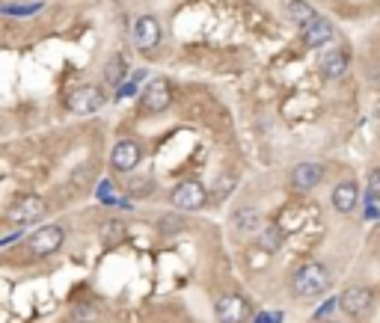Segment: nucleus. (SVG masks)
Segmentation results:
<instances>
[{
    "label": "nucleus",
    "mask_w": 380,
    "mask_h": 323,
    "mask_svg": "<svg viewBox=\"0 0 380 323\" xmlns=\"http://www.w3.org/2000/svg\"><path fill=\"white\" fill-rule=\"evenodd\" d=\"M330 288V270L324 267L321 261H306L297 267V273L292 276V294L294 297H303V299H312L324 294Z\"/></svg>",
    "instance_id": "nucleus-1"
},
{
    "label": "nucleus",
    "mask_w": 380,
    "mask_h": 323,
    "mask_svg": "<svg viewBox=\"0 0 380 323\" xmlns=\"http://www.w3.org/2000/svg\"><path fill=\"white\" fill-rule=\"evenodd\" d=\"M336 303H339V308L345 311V315H351L354 320H365V317H372L374 294L363 285H351V288H345V294L336 299Z\"/></svg>",
    "instance_id": "nucleus-2"
},
{
    "label": "nucleus",
    "mask_w": 380,
    "mask_h": 323,
    "mask_svg": "<svg viewBox=\"0 0 380 323\" xmlns=\"http://www.w3.org/2000/svg\"><path fill=\"white\" fill-rule=\"evenodd\" d=\"M104 101H107V95H104L102 86H77V89H72V92L65 95V107H69L72 113H77V116L95 113V110L104 107Z\"/></svg>",
    "instance_id": "nucleus-3"
},
{
    "label": "nucleus",
    "mask_w": 380,
    "mask_h": 323,
    "mask_svg": "<svg viewBox=\"0 0 380 323\" xmlns=\"http://www.w3.org/2000/svg\"><path fill=\"white\" fill-rule=\"evenodd\" d=\"M170 202L178 210H184V214H190V210H199V208L208 202V187L203 181H182L170 193Z\"/></svg>",
    "instance_id": "nucleus-4"
},
{
    "label": "nucleus",
    "mask_w": 380,
    "mask_h": 323,
    "mask_svg": "<svg viewBox=\"0 0 380 323\" xmlns=\"http://www.w3.org/2000/svg\"><path fill=\"white\" fill-rule=\"evenodd\" d=\"M63 243H65V229L63 226H42V229H36V235L27 238V247L36 258H48V255L57 252Z\"/></svg>",
    "instance_id": "nucleus-5"
},
{
    "label": "nucleus",
    "mask_w": 380,
    "mask_h": 323,
    "mask_svg": "<svg viewBox=\"0 0 380 323\" xmlns=\"http://www.w3.org/2000/svg\"><path fill=\"white\" fill-rule=\"evenodd\" d=\"M45 214H48L45 199L36 196V193H27V196H21L18 202H13V208H9V222H15V226H30V222H36Z\"/></svg>",
    "instance_id": "nucleus-6"
},
{
    "label": "nucleus",
    "mask_w": 380,
    "mask_h": 323,
    "mask_svg": "<svg viewBox=\"0 0 380 323\" xmlns=\"http://www.w3.org/2000/svg\"><path fill=\"white\" fill-rule=\"evenodd\" d=\"M173 104V89L166 81H152L146 89L140 92V110L143 113H164L166 107Z\"/></svg>",
    "instance_id": "nucleus-7"
},
{
    "label": "nucleus",
    "mask_w": 380,
    "mask_h": 323,
    "mask_svg": "<svg viewBox=\"0 0 380 323\" xmlns=\"http://www.w3.org/2000/svg\"><path fill=\"white\" fill-rule=\"evenodd\" d=\"M161 36H164V30H161V21L155 18V15H140L137 18V24H134V44H137L140 51H155L161 44Z\"/></svg>",
    "instance_id": "nucleus-8"
},
{
    "label": "nucleus",
    "mask_w": 380,
    "mask_h": 323,
    "mask_svg": "<svg viewBox=\"0 0 380 323\" xmlns=\"http://www.w3.org/2000/svg\"><path fill=\"white\" fill-rule=\"evenodd\" d=\"M214 315H217V323H244L250 315V306L238 294H223L214 306Z\"/></svg>",
    "instance_id": "nucleus-9"
},
{
    "label": "nucleus",
    "mask_w": 380,
    "mask_h": 323,
    "mask_svg": "<svg viewBox=\"0 0 380 323\" xmlns=\"http://www.w3.org/2000/svg\"><path fill=\"white\" fill-rule=\"evenodd\" d=\"M143 158V151L140 146L134 140H119L113 151H110V166H113L116 172H134L137 169V163Z\"/></svg>",
    "instance_id": "nucleus-10"
},
{
    "label": "nucleus",
    "mask_w": 380,
    "mask_h": 323,
    "mask_svg": "<svg viewBox=\"0 0 380 323\" xmlns=\"http://www.w3.org/2000/svg\"><path fill=\"white\" fill-rule=\"evenodd\" d=\"M300 33H303V44H306V48H321V44H327L333 39V33H336V30H333V24H330L327 18H315V21H309V24L300 30Z\"/></svg>",
    "instance_id": "nucleus-11"
},
{
    "label": "nucleus",
    "mask_w": 380,
    "mask_h": 323,
    "mask_svg": "<svg viewBox=\"0 0 380 323\" xmlns=\"http://www.w3.org/2000/svg\"><path fill=\"white\" fill-rule=\"evenodd\" d=\"M356 202H360V187H356L354 181L336 184V190H333V208H336L339 214H348V210H354Z\"/></svg>",
    "instance_id": "nucleus-12"
},
{
    "label": "nucleus",
    "mask_w": 380,
    "mask_h": 323,
    "mask_svg": "<svg viewBox=\"0 0 380 323\" xmlns=\"http://www.w3.org/2000/svg\"><path fill=\"white\" fill-rule=\"evenodd\" d=\"M351 65V57L345 51H330L327 57L321 60V77H327V81H339V77H345V72H348Z\"/></svg>",
    "instance_id": "nucleus-13"
},
{
    "label": "nucleus",
    "mask_w": 380,
    "mask_h": 323,
    "mask_svg": "<svg viewBox=\"0 0 380 323\" xmlns=\"http://www.w3.org/2000/svg\"><path fill=\"white\" fill-rule=\"evenodd\" d=\"M321 178H324L321 163H300L294 169V175H292V181H294L297 190H312V187L321 184Z\"/></svg>",
    "instance_id": "nucleus-14"
},
{
    "label": "nucleus",
    "mask_w": 380,
    "mask_h": 323,
    "mask_svg": "<svg viewBox=\"0 0 380 323\" xmlns=\"http://www.w3.org/2000/svg\"><path fill=\"white\" fill-rule=\"evenodd\" d=\"M285 18L292 21L294 27L303 30V27L309 24V21H315L318 15H315V9H312V6L306 3V0H288V3H285Z\"/></svg>",
    "instance_id": "nucleus-15"
},
{
    "label": "nucleus",
    "mask_w": 380,
    "mask_h": 323,
    "mask_svg": "<svg viewBox=\"0 0 380 323\" xmlns=\"http://www.w3.org/2000/svg\"><path fill=\"white\" fill-rule=\"evenodd\" d=\"M235 226L241 231H255L262 226V214L255 208H238L235 210Z\"/></svg>",
    "instance_id": "nucleus-16"
},
{
    "label": "nucleus",
    "mask_w": 380,
    "mask_h": 323,
    "mask_svg": "<svg viewBox=\"0 0 380 323\" xmlns=\"http://www.w3.org/2000/svg\"><path fill=\"white\" fill-rule=\"evenodd\" d=\"M283 229H279L276 226V222H274V226H264L262 229V235H259V247L264 249V252H276L279 247H283Z\"/></svg>",
    "instance_id": "nucleus-17"
},
{
    "label": "nucleus",
    "mask_w": 380,
    "mask_h": 323,
    "mask_svg": "<svg viewBox=\"0 0 380 323\" xmlns=\"http://www.w3.org/2000/svg\"><path fill=\"white\" fill-rule=\"evenodd\" d=\"M104 243L107 247H116V243H122L125 240V222H119V220H110L107 226H104Z\"/></svg>",
    "instance_id": "nucleus-18"
},
{
    "label": "nucleus",
    "mask_w": 380,
    "mask_h": 323,
    "mask_svg": "<svg viewBox=\"0 0 380 323\" xmlns=\"http://www.w3.org/2000/svg\"><path fill=\"white\" fill-rule=\"evenodd\" d=\"M104 77H107V83H119L122 77H125V57H122V53L110 57L107 69H104Z\"/></svg>",
    "instance_id": "nucleus-19"
},
{
    "label": "nucleus",
    "mask_w": 380,
    "mask_h": 323,
    "mask_svg": "<svg viewBox=\"0 0 380 323\" xmlns=\"http://www.w3.org/2000/svg\"><path fill=\"white\" fill-rule=\"evenodd\" d=\"M184 222L178 220V214H170V217H164L161 220V235H178V229H182Z\"/></svg>",
    "instance_id": "nucleus-20"
},
{
    "label": "nucleus",
    "mask_w": 380,
    "mask_h": 323,
    "mask_svg": "<svg viewBox=\"0 0 380 323\" xmlns=\"http://www.w3.org/2000/svg\"><path fill=\"white\" fill-rule=\"evenodd\" d=\"M42 3H30V6H0V13H6V15H33V13H39Z\"/></svg>",
    "instance_id": "nucleus-21"
},
{
    "label": "nucleus",
    "mask_w": 380,
    "mask_h": 323,
    "mask_svg": "<svg viewBox=\"0 0 380 323\" xmlns=\"http://www.w3.org/2000/svg\"><path fill=\"white\" fill-rule=\"evenodd\" d=\"M74 320L77 323H93V320H98V311L93 306H77L74 308Z\"/></svg>",
    "instance_id": "nucleus-22"
},
{
    "label": "nucleus",
    "mask_w": 380,
    "mask_h": 323,
    "mask_svg": "<svg viewBox=\"0 0 380 323\" xmlns=\"http://www.w3.org/2000/svg\"><path fill=\"white\" fill-rule=\"evenodd\" d=\"M368 193H372L374 199H380V169L368 172Z\"/></svg>",
    "instance_id": "nucleus-23"
},
{
    "label": "nucleus",
    "mask_w": 380,
    "mask_h": 323,
    "mask_svg": "<svg viewBox=\"0 0 380 323\" xmlns=\"http://www.w3.org/2000/svg\"><path fill=\"white\" fill-rule=\"evenodd\" d=\"M363 217H365V220H377V217H380V208H377L374 202H368V199H365V210H363Z\"/></svg>",
    "instance_id": "nucleus-24"
},
{
    "label": "nucleus",
    "mask_w": 380,
    "mask_h": 323,
    "mask_svg": "<svg viewBox=\"0 0 380 323\" xmlns=\"http://www.w3.org/2000/svg\"><path fill=\"white\" fill-rule=\"evenodd\" d=\"M134 92H137V83L131 81V83H125V86L119 89V98H128V95H134Z\"/></svg>",
    "instance_id": "nucleus-25"
},
{
    "label": "nucleus",
    "mask_w": 380,
    "mask_h": 323,
    "mask_svg": "<svg viewBox=\"0 0 380 323\" xmlns=\"http://www.w3.org/2000/svg\"><path fill=\"white\" fill-rule=\"evenodd\" d=\"M377 240H380V226H377Z\"/></svg>",
    "instance_id": "nucleus-26"
},
{
    "label": "nucleus",
    "mask_w": 380,
    "mask_h": 323,
    "mask_svg": "<svg viewBox=\"0 0 380 323\" xmlns=\"http://www.w3.org/2000/svg\"><path fill=\"white\" fill-rule=\"evenodd\" d=\"M330 323H336V320H330Z\"/></svg>",
    "instance_id": "nucleus-27"
}]
</instances>
